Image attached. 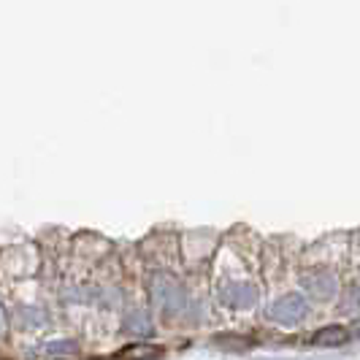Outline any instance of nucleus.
Masks as SVG:
<instances>
[{"label":"nucleus","mask_w":360,"mask_h":360,"mask_svg":"<svg viewBox=\"0 0 360 360\" xmlns=\"http://www.w3.org/2000/svg\"><path fill=\"white\" fill-rule=\"evenodd\" d=\"M309 342L314 347H342V344L349 342V330L342 325H328V328H320L317 333H311Z\"/></svg>","instance_id":"nucleus-2"},{"label":"nucleus","mask_w":360,"mask_h":360,"mask_svg":"<svg viewBox=\"0 0 360 360\" xmlns=\"http://www.w3.org/2000/svg\"><path fill=\"white\" fill-rule=\"evenodd\" d=\"M271 314H274L279 323H295V320H301V317L307 314V304H304V298L290 295V298H282L276 307L271 309Z\"/></svg>","instance_id":"nucleus-1"},{"label":"nucleus","mask_w":360,"mask_h":360,"mask_svg":"<svg viewBox=\"0 0 360 360\" xmlns=\"http://www.w3.org/2000/svg\"><path fill=\"white\" fill-rule=\"evenodd\" d=\"M214 342L219 347H228V349H250V339H241V336H214Z\"/></svg>","instance_id":"nucleus-4"},{"label":"nucleus","mask_w":360,"mask_h":360,"mask_svg":"<svg viewBox=\"0 0 360 360\" xmlns=\"http://www.w3.org/2000/svg\"><path fill=\"white\" fill-rule=\"evenodd\" d=\"M162 355V349L158 344H130L125 349H120L117 352V360H158Z\"/></svg>","instance_id":"nucleus-3"},{"label":"nucleus","mask_w":360,"mask_h":360,"mask_svg":"<svg viewBox=\"0 0 360 360\" xmlns=\"http://www.w3.org/2000/svg\"><path fill=\"white\" fill-rule=\"evenodd\" d=\"M0 360H8V358H6V355H0Z\"/></svg>","instance_id":"nucleus-6"},{"label":"nucleus","mask_w":360,"mask_h":360,"mask_svg":"<svg viewBox=\"0 0 360 360\" xmlns=\"http://www.w3.org/2000/svg\"><path fill=\"white\" fill-rule=\"evenodd\" d=\"M0 328H3V309H0Z\"/></svg>","instance_id":"nucleus-5"}]
</instances>
